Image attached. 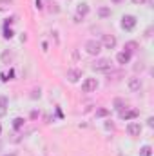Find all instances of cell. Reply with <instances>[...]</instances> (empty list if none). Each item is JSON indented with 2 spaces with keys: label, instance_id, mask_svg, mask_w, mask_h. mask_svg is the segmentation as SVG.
Returning <instances> with one entry per match:
<instances>
[{
  "label": "cell",
  "instance_id": "obj_1",
  "mask_svg": "<svg viewBox=\"0 0 154 156\" xmlns=\"http://www.w3.org/2000/svg\"><path fill=\"white\" fill-rule=\"evenodd\" d=\"M93 69H94V71H100V73H107V71H111V60L100 58V60H96V62L93 64Z\"/></svg>",
  "mask_w": 154,
  "mask_h": 156
},
{
  "label": "cell",
  "instance_id": "obj_2",
  "mask_svg": "<svg viewBox=\"0 0 154 156\" xmlns=\"http://www.w3.org/2000/svg\"><path fill=\"white\" fill-rule=\"evenodd\" d=\"M121 27H123L125 31H132V29L136 27V16H132V15H125V16L121 18Z\"/></svg>",
  "mask_w": 154,
  "mask_h": 156
},
{
  "label": "cell",
  "instance_id": "obj_3",
  "mask_svg": "<svg viewBox=\"0 0 154 156\" xmlns=\"http://www.w3.org/2000/svg\"><path fill=\"white\" fill-rule=\"evenodd\" d=\"M96 87H98V80L96 78H85L83 83H82V91L83 93H93V91H96Z\"/></svg>",
  "mask_w": 154,
  "mask_h": 156
},
{
  "label": "cell",
  "instance_id": "obj_4",
  "mask_svg": "<svg viewBox=\"0 0 154 156\" xmlns=\"http://www.w3.org/2000/svg\"><path fill=\"white\" fill-rule=\"evenodd\" d=\"M85 51H87L89 55H98V53L102 51V44H100L98 40H89V42L85 44Z\"/></svg>",
  "mask_w": 154,
  "mask_h": 156
},
{
  "label": "cell",
  "instance_id": "obj_5",
  "mask_svg": "<svg viewBox=\"0 0 154 156\" xmlns=\"http://www.w3.org/2000/svg\"><path fill=\"white\" fill-rule=\"evenodd\" d=\"M100 44H102L105 49H114V47H116V38L113 37V35H103Z\"/></svg>",
  "mask_w": 154,
  "mask_h": 156
},
{
  "label": "cell",
  "instance_id": "obj_6",
  "mask_svg": "<svg viewBox=\"0 0 154 156\" xmlns=\"http://www.w3.org/2000/svg\"><path fill=\"white\" fill-rule=\"evenodd\" d=\"M138 111L136 109H125V111H120V118L121 120H132V118H138Z\"/></svg>",
  "mask_w": 154,
  "mask_h": 156
},
{
  "label": "cell",
  "instance_id": "obj_7",
  "mask_svg": "<svg viewBox=\"0 0 154 156\" xmlns=\"http://www.w3.org/2000/svg\"><path fill=\"white\" fill-rule=\"evenodd\" d=\"M127 133H129L131 136H140V133H142V125L136 123V122H132V123L127 125Z\"/></svg>",
  "mask_w": 154,
  "mask_h": 156
},
{
  "label": "cell",
  "instance_id": "obj_8",
  "mask_svg": "<svg viewBox=\"0 0 154 156\" xmlns=\"http://www.w3.org/2000/svg\"><path fill=\"white\" fill-rule=\"evenodd\" d=\"M80 78H82V69H69V71H67V80H69V82L75 83Z\"/></svg>",
  "mask_w": 154,
  "mask_h": 156
},
{
  "label": "cell",
  "instance_id": "obj_9",
  "mask_svg": "<svg viewBox=\"0 0 154 156\" xmlns=\"http://www.w3.org/2000/svg\"><path fill=\"white\" fill-rule=\"evenodd\" d=\"M116 60H118V64L125 66V64H129V62H131V53L121 51V53H118V55H116Z\"/></svg>",
  "mask_w": 154,
  "mask_h": 156
},
{
  "label": "cell",
  "instance_id": "obj_10",
  "mask_svg": "<svg viewBox=\"0 0 154 156\" xmlns=\"http://www.w3.org/2000/svg\"><path fill=\"white\" fill-rule=\"evenodd\" d=\"M140 87H142L140 78H131V80H129V89H131V91H140Z\"/></svg>",
  "mask_w": 154,
  "mask_h": 156
},
{
  "label": "cell",
  "instance_id": "obj_11",
  "mask_svg": "<svg viewBox=\"0 0 154 156\" xmlns=\"http://www.w3.org/2000/svg\"><path fill=\"white\" fill-rule=\"evenodd\" d=\"M76 13H78V16H85V15L89 13V5H87L85 2H82V4H78V7H76Z\"/></svg>",
  "mask_w": 154,
  "mask_h": 156
},
{
  "label": "cell",
  "instance_id": "obj_12",
  "mask_svg": "<svg viewBox=\"0 0 154 156\" xmlns=\"http://www.w3.org/2000/svg\"><path fill=\"white\" fill-rule=\"evenodd\" d=\"M136 49H138V42L131 40V42H127V44H125V51H127V53H131V55H132Z\"/></svg>",
  "mask_w": 154,
  "mask_h": 156
},
{
  "label": "cell",
  "instance_id": "obj_13",
  "mask_svg": "<svg viewBox=\"0 0 154 156\" xmlns=\"http://www.w3.org/2000/svg\"><path fill=\"white\" fill-rule=\"evenodd\" d=\"M98 15H100V18H107V16H111V9L109 7H100Z\"/></svg>",
  "mask_w": 154,
  "mask_h": 156
},
{
  "label": "cell",
  "instance_id": "obj_14",
  "mask_svg": "<svg viewBox=\"0 0 154 156\" xmlns=\"http://www.w3.org/2000/svg\"><path fill=\"white\" fill-rule=\"evenodd\" d=\"M123 107H125V100L116 98V100H114V109H118V111H123Z\"/></svg>",
  "mask_w": 154,
  "mask_h": 156
},
{
  "label": "cell",
  "instance_id": "obj_15",
  "mask_svg": "<svg viewBox=\"0 0 154 156\" xmlns=\"http://www.w3.org/2000/svg\"><path fill=\"white\" fill-rule=\"evenodd\" d=\"M151 154H152L151 145H143V147H142V151H140V156H151Z\"/></svg>",
  "mask_w": 154,
  "mask_h": 156
},
{
  "label": "cell",
  "instance_id": "obj_16",
  "mask_svg": "<svg viewBox=\"0 0 154 156\" xmlns=\"http://www.w3.org/2000/svg\"><path fill=\"white\" fill-rule=\"evenodd\" d=\"M22 125H24V118H15L13 120V127L18 131V129H22Z\"/></svg>",
  "mask_w": 154,
  "mask_h": 156
},
{
  "label": "cell",
  "instance_id": "obj_17",
  "mask_svg": "<svg viewBox=\"0 0 154 156\" xmlns=\"http://www.w3.org/2000/svg\"><path fill=\"white\" fill-rule=\"evenodd\" d=\"M7 105H9V100H7V96H0V109L4 111Z\"/></svg>",
  "mask_w": 154,
  "mask_h": 156
},
{
  "label": "cell",
  "instance_id": "obj_18",
  "mask_svg": "<svg viewBox=\"0 0 154 156\" xmlns=\"http://www.w3.org/2000/svg\"><path fill=\"white\" fill-rule=\"evenodd\" d=\"M109 115V109H98L96 111V116L98 118H103V116H107Z\"/></svg>",
  "mask_w": 154,
  "mask_h": 156
},
{
  "label": "cell",
  "instance_id": "obj_19",
  "mask_svg": "<svg viewBox=\"0 0 154 156\" xmlns=\"http://www.w3.org/2000/svg\"><path fill=\"white\" fill-rule=\"evenodd\" d=\"M13 35H15V33H13L11 29H7V27L4 29V37H5V38H7V40H9V38H13Z\"/></svg>",
  "mask_w": 154,
  "mask_h": 156
},
{
  "label": "cell",
  "instance_id": "obj_20",
  "mask_svg": "<svg viewBox=\"0 0 154 156\" xmlns=\"http://www.w3.org/2000/svg\"><path fill=\"white\" fill-rule=\"evenodd\" d=\"M2 60H4V62L11 60V53H9V51H4V53H2Z\"/></svg>",
  "mask_w": 154,
  "mask_h": 156
},
{
  "label": "cell",
  "instance_id": "obj_21",
  "mask_svg": "<svg viewBox=\"0 0 154 156\" xmlns=\"http://www.w3.org/2000/svg\"><path fill=\"white\" fill-rule=\"evenodd\" d=\"M33 98H40V91H33V94H31Z\"/></svg>",
  "mask_w": 154,
  "mask_h": 156
},
{
  "label": "cell",
  "instance_id": "obj_22",
  "mask_svg": "<svg viewBox=\"0 0 154 156\" xmlns=\"http://www.w3.org/2000/svg\"><path fill=\"white\" fill-rule=\"evenodd\" d=\"M147 123H149V127H154V118H149Z\"/></svg>",
  "mask_w": 154,
  "mask_h": 156
},
{
  "label": "cell",
  "instance_id": "obj_23",
  "mask_svg": "<svg viewBox=\"0 0 154 156\" xmlns=\"http://www.w3.org/2000/svg\"><path fill=\"white\" fill-rule=\"evenodd\" d=\"M35 4H37V7H38V9H42V0H35Z\"/></svg>",
  "mask_w": 154,
  "mask_h": 156
},
{
  "label": "cell",
  "instance_id": "obj_24",
  "mask_svg": "<svg viewBox=\"0 0 154 156\" xmlns=\"http://www.w3.org/2000/svg\"><path fill=\"white\" fill-rule=\"evenodd\" d=\"M134 4H143V2H147V0H132Z\"/></svg>",
  "mask_w": 154,
  "mask_h": 156
},
{
  "label": "cell",
  "instance_id": "obj_25",
  "mask_svg": "<svg viewBox=\"0 0 154 156\" xmlns=\"http://www.w3.org/2000/svg\"><path fill=\"white\" fill-rule=\"evenodd\" d=\"M111 2H114V4H121L123 0H111Z\"/></svg>",
  "mask_w": 154,
  "mask_h": 156
},
{
  "label": "cell",
  "instance_id": "obj_26",
  "mask_svg": "<svg viewBox=\"0 0 154 156\" xmlns=\"http://www.w3.org/2000/svg\"><path fill=\"white\" fill-rule=\"evenodd\" d=\"M0 133H2V127H0Z\"/></svg>",
  "mask_w": 154,
  "mask_h": 156
}]
</instances>
